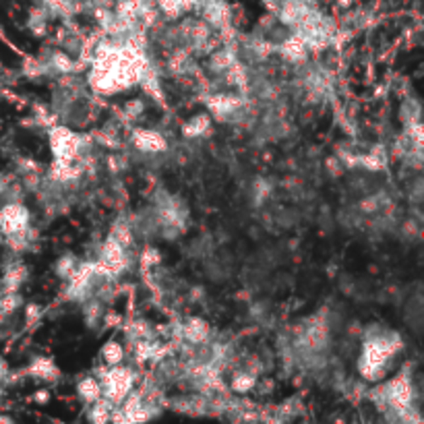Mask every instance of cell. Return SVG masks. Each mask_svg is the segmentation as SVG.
Returning <instances> with one entry per match:
<instances>
[{"label":"cell","instance_id":"6da1fadb","mask_svg":"<svg viewBox=\"0 0 424 424\" xmlns=\"http://www.w3.org/2000/svg\"><path fill=\"white\" fill-rule=\"evenodd\" d=\"M403 348V340L398 331L372 323L362 333L360 354L356 362V371L367 383H381L391 369L396 356Z\"/></svg>","mask_w":424,"mask_h":424},{"label":"cell","instance_id":"7a4b0ae2","mask_svg":"<svg viewBox=\"0 0 424 424\" xmlns=\"http://www.w3.org/2000/svg\"><path fill=\"white\" fill-rule=\"evenodd\" d=\"M48 141H50L54 164H58V166L81 164L83 166V156L87 149V141H89L85 134L73 131L71 127L54 125L48 131Z\"/></svg>","mask_w":424,"mask_h":424},{"label":"cell","instance_id":"3957f363","mask_svg":"<svg viewBox=\"0 0 424 424\" xmlns=\"http://www.w3.org/2000/svg\"><path fill=\"white\" fill-rule=\"evenodd\" d=\"M96 372H98L96 377H98L100 387H102V398H106L114 406H118L134 389L137 374L131 367H125V365L106 367L104 365Z\"/></svg>","mask_w":424,"mask_h":424},{"label":"cell","instance_id":"277c9868","mask_svg":"<svg viewBox=\"0 0 424 424\" xmlns=\"http://www.w3.org/2000/svg\"><path fill=\"white\" fill-rule=\"evenodd\" d=\"M31 228V213L21 201H4L0 205V232L15 236Z\"/></svg>","mask_w":424,"mask_h":424},{"label":"cell","instance_id":"5b68a950","mask_svg":"<svg viewBox=\"0 0 424 424\" xmlns=\"http://www.w3.org/2000/svg\"><path fill=\"white\" fill-rule=\"evenodd\" d=\"M174 338L181 344H207V342H212V325L201 317H186L174 327Z\"/></svg>","mask_w":424,"mask_h":424},{"label":"cell","instance_id":"8992f818","mask_svg":"<svg viewBox=\"0 0 424 424\" xmlns=\"http://www.w3.org/2000/svg\"><path fill=\"white\" fill-rule=\"evenodd\" d=\"M244 108V98L236 93H226V91H217L207 98V112L217 120H232V116H236Z\"/></svg>","mask_w":424,"mask_h":424},{"label":"cell","instance_id":"52a82bcc","mask_svg":"<svg viewBox=\"0 0 424 424\" xmlns=\"http://www.w3.org/2000/svg\"><path fill=\"white\" fill-rule=\"evenodd\" d=\"M131 145L141 154H149V156H158L168 151V139L156 129H134L131 133Z\"/></svg>","mask_w":424,"mask_h":424},{"label":"cell","instance_id":"ba28073f","mask_svg":"<svg viewBox=\"0 0 424 424\" xmlns=\"http://www.w3.org/2000/svg\"><path fill=\"white\" fill-rule=\"evenodd\" d=\"M199 11H201V19L212 29L230 27V6L226 0H203Z\"/></svg>","mask_w":424,"mask_h":424},{"label":"cell","instance_id":"9c48e42d","mask_svg":"<svg viewBox=\"0 0 424 424\" xmlns=\"http://www.w3.org/2000/svg\"><path fill=\"white\" fill-rule=\"evenodd\" d=\"M273 50L280 52V56H282L284 60H288V62H296V64L306 62L309 52H311V50L306 48V44H304L296 33H292V31L286 35V38H282L280 42H275Z\"/></svg>","mask_w":424,"mask_h":424},{"label":"cell","instance_id":"30bf717a","mask_svg":"<svg viewBox=\"0 0 424 424\" xmlns=\"http://www.w3.org/2000/svg\"><path fill=\"white\" fill-rule=\"evenodd\" d=\"M212 131V114L210 112H199L193 118H188L185 125L181 127V133L185 139H201Z\"/></svg>","mask_w":424,"mask_h":424},{"label":"cell","instance_id":"8fae6325","mask_svg":"<svg viewBox=\"0 0 424 424\" xmlns=\"http://www.w3.org/2000/svg\"><path fill=\"white\" fill-rule=\"evenodd\" d=\"M27 372L31 377L40 379V381H46V383H52V381H56L60 377V371H58L56 362H54L52 358H48V356H35L31 360Z\"/></svg>","mask_w":424,"mask_h":424},{"label":"cell","instance_id":"7c38bea8","mask_svg":"<svg viewBox=\"0 0 424 424\" xmlns=\"http://www.w3.org/2000/svg\"><path fill=\"white\" fill-rule=\"evenodd\" d=\"M77 396L85 406H89V403L102 398V387H100V381H98L96 374L81 377L79 383H77Z\"/></svg>","mask_w":424,"mask_h":424},{"label":"cell","instance_id":"4fadbf2b","mask_svg":"<svg viewBox=\"0 0 424 424\" xmlns=\"http://www.w3.org/2000/svg\"><path fill=\"white\" fill-rule=\"evenodd\" d=\"M125 356H127V350L125 345L116 340H108L106 344L100 348V358L106 367H114V365H122L125 362Z\"/></svg>","mask_w":424,"mask_h":424},{"label":"cell","instance_id":"5bb4252c","mask_svg":"<svg viewBox=\"0 0 424 424\" xmlns=\"http://www.w3.org/2000/svg\"><path fill=\"white\" fill-rule=\"evenodd\" d=\"M257 383H259L257 372L251 371V369H244V371H236L232 374L230 387L236 394H248V391H253L257 387Z\"/></svg>","mask_w":424,"mask_h":424},{"label":"cell","instance_id":"9a60e30c","mask_svg":"<svg viewBox=\"0 0 424 424\" xmlns=\"http://www.w3.org/2000/svg\"><path fill=\"white\" fill-rule=\"evenodd\" d=\"M112 410H114V403H110L106 398H100L87 406V420L93 424L108 423L112 416Z\"/></svg>","mask_w":424,"mask_h":424},{"label":"cell","instance_id":"2e32d148","mask_svg":"<svg viewBox=\"0 0 424 424\" xmlns=\"http://www.w3.org/2000/svg\"><path fill=\"white\" fill-rule=\"evenodd\" d=\"M25 280H27V267L23 265V263H13V265L6 269V273H4L2 286H4V290L17 292L21 286H23Z\"/></svg>","mask_w":424,"mask_h":424},{"label":"cell","instance_id":"e0dca14e","mask_svg":"<svg viewBox=\"0 0 424 424\" xmlns=\"http://www.w3.org/2000/svg\"><path fill=\"white\" fill-rule=\"evenodd\" d=\"M77 265H79L77 257H75L73 253H67V255H62V257L56 259V263H54V273H56L60 280L67 282V280L75 273Z\"/></svg>","mask_w":424,"mask_h":424},{"label":"cell","instance_id":"ac0fdd59","mask_svg":"<svg viewBox=\"0 0 424 424\" xmlns=\"http://www.w3.org/2000/svg\"><path fill=\"white\" fill-rule=\"evenodd\" d=\"M143 112H145V102H143L141 98L129 100V102L125 104V116H127L129 120H134V118H139V116H141Z\"/></svg>","mask_w":424,"mask_h":424},{"label":"cell","instance_id":"d6986e66","mask_svg":"<svg viewBox=\"0 0 424 424\" xmlns=\"http://www.w3.org/2000/svg\"><path fill=\"white\" fill-rule=\"evenodd\" d=\"M159 261H161V255H159L158 248H154V246H145L143 248V253H141V265L156 267L159 265Z\"/></svg>","mask_w":424,"mask_h":424},{"label":"cell","instance_id":"ffe728a7","mask_svg":"<svg viewBox=\"0 0 424 424\" xmlns=\"http://www.w3.org/2000/svg\"><path fill=\"white\" fill-rule=\"evenodd\" d=\"M40 317H42V306H38V304H29V306H25L27 323H38Z\"/></svg>","mask_w":424,"mask_h":424},{"label":"cell","instance_id":"44dd1931","mask_svg":"<svg viewBox=\"0 0 424 424\" xmlns=\"http://www.w3.org/2000/svg\"><path fill=\"white\" fill-rule=\"evenodd\" d=\"M48 399H50V394H48L46 389H42V391L35 394V401H40V403H46Z\"/></svg>","mask_w":424,"mask_h":424}]
</instances>
